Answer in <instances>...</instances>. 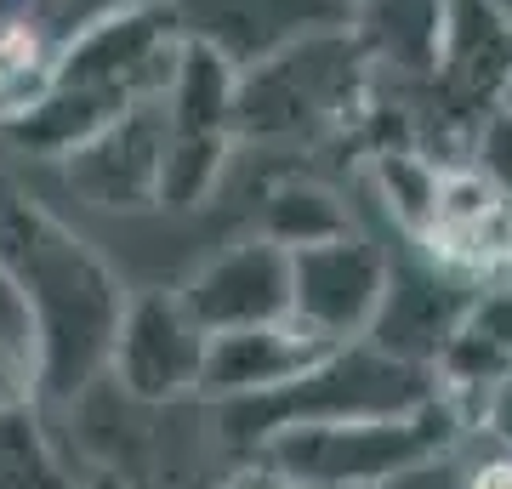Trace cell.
I'll return each mask as SVG.
<instances>
[{"label":"cell","instance_id":"14","mask_svg":"<svg viewBox=\"0 0 512 489\" xmlns=\"http://www.w3.org/2000/svg\"><path fill=\"white\" fill-rule=\"evenodd\" d=\"M359 228L353 205L330 188V182L308 177V171H291V177L262 182V200L251 211V234H268L285 251H302V245H319V239H336Z\"/></svg>","mask_w":512,"mask_h":489},{"label":"cell","instance_id":"9","mask_svg":"<svg viewBox=\"0 0 512 489\" xmlns=\"http://www.w3.org/2000/svg\"><path fill=\"white\" fill-rule=\"evenodd\" d=\"M177 296L205 325V336L222 330H256L291 319V251L268 234H228L217 251H205L177 279Z\"/></svg>","mask_w":512,"mask_h":489},{"label":"cell","instance_id":"7","mask_svg":"<svg viewBox=\"0 0 512 489\" xmlns=\"http://www.w3.org/2000/svg\"><path fill=\"white\" fill-rule=\"evenodd\" d=\"M387 296V245L365 228L291 251V325L313 342L348 347L365 342Z\"/></svg>","mask_w":512,"mask_h":489},{"label":"cell","instance_id":"11","mask_svg":"<svg viewBox=\"0 0 512 489\" xmlns=\"http://www.w3.org/2000/svg\"><path fill=\"white\" fill-rule=\"evenodd\" d=\"M473 302H478V290H467L461 279L433 268L410 239H399V251L387 245V296H382V313H376L365 342L433 370V359L456 336V325L467 319Z\"/></svg>","mask_w":512,"mask_h":489},{"label":"cell","instance_id":"10","mask_svg":"<svg viewBox=\"0 0 512 489\" xmlns=\"http://www.w3.org/2000/svg\"><path fill=\"white\" fill-rule=\"evenodd\" d=\"M131 0H0V126L35 103L74 40Z\"/></svg>","mask_w":512,"mask_h":489},{"label":"cell","instance_id":"15","mask_svg":"<svg viewBox=\"0 0 512 489\" xmlns=\"http://www.w3.org/2000/svg\"><path fill=\"white\" fill-rule=\"evenodd\" d=\"M467 433H478L484 444H495V450H512V370L490 387V399L478 404V416Z\"/></svg>","mask_w":512,"mask_h":489},{"label":"cell","instance_id":"17","mask_svg":"<svg viewBox=\"0 0 512 489\" xmlns=\"http://www.w3.org/2000/svg\"><path fill=\"white\" fill-rule=\"evenodd\" d=\"M86 489H126V484H114L109 472H92V467H86Z\"/></svg>","mask_w":512,"mask_h":489},{"label":"cell","instance_id":"3","mask_svg":"<svg viewBox=\"0 0 512 489\" xmlns=\"http://www.w3.org/2000/svg\"><path fill=\"white\" fill-rule=\"evenodd\" d=\"M376 97V69L348 23H330L313 35L268 52L262 63L234 74V137L256 154L313 148L359 126Z\"/></svg>","mask_w":512,"mask_h":489},{"label":"cell","instance_id":"4","mask_svg":"<svg viewBox=\"0 0 512 489\" xmlns=\"http://www.w3.org/2000/svg\"><path fill=\"white\" fill-rule=\"evenodd\" d=\"M439 404V376L427 364H410L376 342L330 347L319 364H308L291 387L245 404H211L217 433L234 455L262 450L274 433L291 427H330V421H382V416H416Z\"/></svg>","mask_w":512,"mask_h":489},{"label":"cell","instance_id":"18","mask_svg":"<svg viewBox=\"0 0 512 489\" xmlns=\"http://www.w3.org/2000/svg\"><path fill=\"white\" fill-rule=\"evenodd\" d=\"M507 103H512V97H507Z\"/></svg>","mask_w":512,"mask_h":489},{"label":"cell","instance_id":"1","mask_svg":"<svg viewBox=\"0 0 512 489\" xmlns=\"http://www.w3.org/2000/svg\"><path fill=\"white\" fill-rule=\"evenodd\" d=\"M0 273L29 330L40 404H69L109 376L131 302L126 273L12 165H0Z\"/></svg>","mask_w":512,"mask_h":489},{"label":"cell","instance_id":"16","mask_svg":"<svg viewBox=\"0 0 512 489\" xmlns=\"http://www.w3.org/2000/svg\"><path fill=\"white\" fill-rule=\"evenodd\" d=\"M217 489H319V484H302V478L279 472L274 461H262V455H234L228 472L217 478Z\"/></svg>","mask_w":512,"mask_h":489},{"label":"cell","instance_id":"13","mask_svg":"<svg viewBox=\"0 0 512 489\" xmlns=\"http://www.w3.org/2000/svg\"><path fill=\"white\" fill-rule=\"evenodd\" d=\"M0 489H86V461L52 404H0Z\"/></svg>","mask_w":512,"mask_h":489},{"label":"cell","instance_id":"5","mask_svg":"<svg viewBox=\"0 0 512 489\" xmlns=\"http://www.w3.org/2000/svg\"><path fill=\"white\" fill-rule=\"evenodd\" d=\"M456 438H461V421L439 399V404H427V410H416V416L291 427V433H274L251 455H262L279 472H291V478L319 484V489H387L410 467L456 450Z\"/></svg>","mask_w":512,"mask_h":489},{"label":"cell","instance_id":"12","mask_svg":"<svg viewBox=\"0 0 512 489\" xmlns=\"http://www.w3.org/2000/svg\"><path fill=\"white\" fill-rule=\"evenodd\" d=\"M330 347L313 342L302 325H256V330H222L205 347V376L200 399L205 404H245L268 399L279 387H291L308 364H319Z\"/></svg>","mask_w":512,"mask_h":489},{"label":"cell","instance_id":"2","mask_svg":"<svg viewBox=\"0 0 512 489\" xmlns=\"http://www.w3.org/2000/svg\"><path fill=\"white\" fill-rule=\"evenodd\" d=\"M183 46L188 29L171 0H131L126 12L103 18L63 52L46 91L18 120L0 126V143L29 165L63 160L69 148L92 143L97 131H109L131 109L165 97Z\"/></svg>","mask_w":512,"mask_h":489},{"label":"cell","instance_id":"8","mask_svg":"<svg viewBox=\"0 0 512 489\" xmlns=\"http://www.w3.org/2000/svg\"><path fill=\"white\" fill-rule=\"evenodd\" d=\"M205 347H211V336L188 313L177 285H143L131 290L126 302V319H120L114 359H109V381L126 399H143V404L200 399Z\"/></svg>","mask_w":512,"mask_h":489},{"label":"cell","instance_id":"6","mask_svg":"<svg viewBox=\"0 0 512 489\" xmlns=\"http://www.w3.org/2000/svg\"><path fill=\"white\" fill-rule=\"evenodd\" d=\"M40 171H52L57 188L92 217H154L165 188V97L131 109L126 120H114L92 143L69 148L63 160L40 165Z\"/></svg>","mask_w":512,"mask_h":489}]
</instances>
